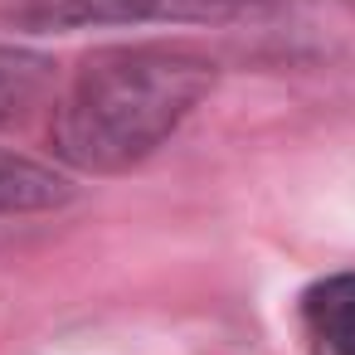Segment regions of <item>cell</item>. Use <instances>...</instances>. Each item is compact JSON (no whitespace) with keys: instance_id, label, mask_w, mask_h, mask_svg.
I'll list each match as a JSON object with an SVG mask.
<instances>
[{"instance_id":"4","label":"cell","mask_w":355,"mask_h":355,"mask_svg":"<svg viewBox=\"0 0 355 355\" xmlns=\"http://www.w3.org/2000/svg\"><path fill=\"white\" fill-rule=\"evenodd\" d=\"M69 200H73L69 175L0 146V219L6 214H44V209H59Z\"/></svg>"},{"instance_id":"5","label":"cell","mask_w":355,"mask_h":355,"mask_svg":"<svg viewBox=\"0 0 355 355\" xmlns=\"http://www.w3.org/2000/svg\"><path fill=\"white\" fill-rule=\"evenodd\" d=\"M54 93V59L35 49H0V132L30 122Z\"/></svg>"},{"instance_id":"1","label":"cell","mask_w":355,"mask_h":355,"mask_svg":"<svg viewBox=\"0 0 355 355\" xmlns=\"http://www.w3.org/2000/svg\"><path fill=\"white\" fill-rule=\"evenodd\" d=\"M214 78L219 64L190 44L98 49L54 103V151L88 175L132 171L180 132Z\"/></svg>"},{"instance_id":"3","label":"cell","mask_w":355,"mask_h":355,"mask_svg":"<svg viewBox=\"0 0 355 355\" xmlns=\"http://www.w3.org/2000/svg\"><path fill=\"white\" fill-rule=\"evenodd\" d=\"M302 326L311 355H355V272L311 282L302 292Z\"/></svg>"},{"instance_id":"2","label":"cell","mask_w":355,"mask_h":355,"mask_svg":"<svg viewBox=\"0 0 355 355\" xmlns=\"http://www.w3.org/2000/svg\"><path fill=\"white\" fill-rule=\"evenodd\" d=\"M224 0H30L25 30H98V25H200L219 20Z\"/></svg>"}]
</instances>
